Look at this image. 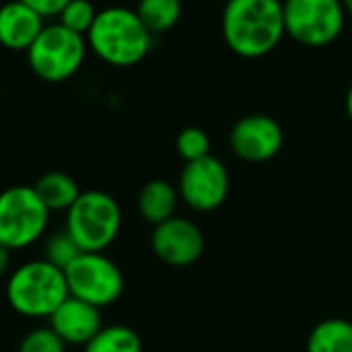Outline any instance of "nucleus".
Returning a JSON list of instances; mask_svg holds the SVG:
<instances>
[{"mask_svg":"<svg viewBox=\"0 0 352 352\" xmlns=\"http://www.w3.org/2000/svg\"><path fill=\"white\" fill-rule=\"evenodd\" d=\"M221 35L225 45L243 60L270 56L287 37L283 0H225Z\"/></svg>","mask_w":352,"mask_h":352,"instance_id":"nucleus-1","label":"nucleus"},{"mask_svg":"<svg viewBox=\"0 0 352 352\" xmlns=\"http://www.w3.org/2000/svg\"><path fill=\"white\" fill-rule=\"evenodd\" d=\"M85 39L89 52H93L103 64L132 68L151 54L155 35L144 27L134 8L107 6L97 12Z\"/></svg>","mask_w":352,"mask_h":352,"instance_id":"nucleus-2","label":"nucleus"},{"mask_svg":"<svg viewBox=\"0 0 352 352\" xmlns=\"http://www.w3.org/2000/svg\"><path fill=\"white\" fill-rule=\"evenodd\" d=\"M4 295L14 314L29 320H47L70 293L64 270L39 258L16 266L8 274Z\"/></svg>","mask_w":352,"mask_h":352,"instance_id":"nucleus-3","label":"nucleus"},{"mask_svg":"<svg viewBox=\"0 0 352 352\" xmlns=\"http://www.w3.org/2000/svg\"><path fill=\"white\" fill-rule=\"evenodd\" d=\"M89 54L87 39L58 21L45 23L33 45L25 52L31 72L43 82L70 80L82 68Z\"/></svg>","mask_w":352,"mask_h":352,"instance_id":"nucleus-4","label":"nucleus"},{"mask_svg":"<svg viewBox=\"0 0 352 352\" xmlns=\"http://www.w3.org/2000/svg\"><path fill=\"white\" fill-rule=\"evenodd\" d=\"M64 229L82 252H105L120 235L122 208L118 200L103 190H82L76 202L66 210Z\"/></svg>","mask_w":352,"mask_h":352,"instance_id":"nucleus-5","label":"nucleus"},{"mask_svg":"<svg viewBox=\"0 0 352 352\" xmlns=\"http://www.w3.org/2000/svg\"><path fill=\"white\" fill-rule=\"evenodd\" d=\"M285 31L303 47H328L346 27L342 0H283Z\"/></svg>","mask_w":352,"mask_h":352,"instance_id":"nucleus-6","label":"nucleus"},{"mask_svg":"<svg viewBox=\"0 0 352 352\" xmlns=\"http://www.w3.org/2000/svg\"><path fill=\"white\" fill-rule=\"evenodd\" d=\"M50 210L33 186H10L0 192V245L10 252L39 241L50 225Z\"/></svg>","mask_w":352,"mask_h":352,"instance_id":"nucleus-7","label":"nucleus"},{"mask_svg":"<svg viewBox=\"0 0 352 352\" xmlns=\"http://www.w3.org/2000/svg\"><path fill=\"white\" fill-rule=\"evenodd\" d=\"M68 293L99 309L113 305L124 293L122 268L103 252H82L64 270Z\"/></svg>","mask_w":352,"mask_h":352,"instance_id":"nucleus-8","label":"nucleus"},{"mask_svg":"<svg viewBox=\"0 0 352 352\" xmlns=\"http://www.w3.org/2000/svg\"><path fill=\"white\" fill-rule=\"evenodd\" d=\"M229 169L214 155L186 163L177 179L182 202L196 212H212L221 208L229 196Z\"/></svg>","mask_w":352,"mask_h":352,"instance_id":"nucleus-9","label":"nucleus"},{"mask_svg":"<svg viewBox=\"0 0 352 352\" xmlns=\"http://www.w3.org/2000/svg\"><path fill=\"white\" fill-rule=\"evenodd\" d=\"M285 146L283 126L268 113H248L229 130L231 153L245 163H266Z\"/></svg>","mask_w":352,"mask_h":352,"instance_id":"nucleus-10","label":"nucleus"},{"mask_svg":"<svg viewBox=\"0 0 352 352\" xmlns=\"http://www.w3.org/2000/svg\"><path fill=\"white\" fill-rule=\"evenodd\" d=\"M204 245L206 241L202 229L177 214L155 225L151 233L153 254L173 268H186L198 262L204 254Z\"/></svg>","mask_w":352,"mask_h":352,"instance_id":"nucleus-11","label":"nucleus"},{"mask_svg":"<svg viewBox=\"0 0 352 352\" xmlns=\"http://www.w3.org/2000/svg\"><path fill=\"white\" fill-rule=\"evenodd\" d=\"M47 320L50 328L66 346H85L103 328L101 309L72 295H68Z\"/></svg>","mask_w":352,"mask_h":352,"instance_id":"nucleus-12","label":"nucleus"},{"mask_svg":"<svg viewBox=\"0 0 352 352\" xmlns=\"http://www.w3.org/2000/svg\"><path fill=\"white\" fill-rule=\"evenodd\" d=\"M43 27L45 19L21 0L0 6V47L8 52H27Z\"/></svg>","mask_w":352,"mask_h":352,"instance_id":"nucleus-13","label":"nucleus"},{"mask_svg":"<svg viewBox=\"0 0 352 352\" xmlns=\"http://www.w3.org/2000/svg\"><path fill=\"white\" fill-rule=\"evenodd\" d=\"M179 200L182 198H179L177 186L169 184L167 179H151L140 188L136 204H138L140 217L155 227L175 217Z\"/></svg>","mask_w":352,"mask_h":352,"instance_id":"nucleus-14","label":"nucleus"},{"mask_svg":"<svg viewBox=\"0 0 352 352\" xmlns=\"http://www.w3.org/2000/svg\"><path fill=\"white\" fill-rule=\"evenodd\" d=\"M33 190L50 212H66L82 192L76 179L66 171H45L39 175Z\"/></svg>","mask_w":352,"mask_h":352,"instance_id":"nucleus-15","label":"nucleus"},{"mask_svg":"<svg viewBox=\"0 0 352 352\" xmlns=\"http://www.w3.org/2000/svg\"><path fill=\"white\" fill-rule=\"evenodd\" d=\"M307 352H352V322L328 318L316 324L307 338Z\"/></svg>","mask_w":352,"mask_h":352,"instance_id":"nucleus-16","label":"nucleus"},{"mask_svg":"<svg viewBox=\"0 0 352 352\" xmlns=\"http://www.w3.org/2000/svg\"><path fill=\"white\" fill-rule=\"evenodd\" d=\"M136 14L153 35H163L171 31L184 12L182 0H138Z\"/></svg>","mask_w":352,"mask_h":352,"instance_id":"nucleus-17","label":"nucleus"},{"mask_svg":"<svg viewBox=\"0 0 352 352\" xmlns=\"http://www.w3.org/2000/svg\"><path fill=\"white\" fill-rule=\"evenodd\" d=\"M85 352H142V340L128 326H103L85 344Z\"/></svg>","mask_w":352,"mask_h":352,"instance_id":"nucleus-18","label":"nucleus"},{"mask_svg":"<svg viewBox=\"0 0 352 352\" xmlns=\"http://www.w3.org/2000/svg\"><path fill=\"white\" fill-rule=\"evenodd\" d=\"M80 254H82V250L78 248V243L72 239V235L66 229L54 231L45 237L43 260L54 264L60 270H66Z\"/></svg>","mask_w":352,"mask_h":352,"instance_id":"nucleus-19","label":"nucleus"},{"mask_svg":"<svg viewBox=\"0 0 352 352\" xmlns=\"http://www.w3.org/2000/svg\"><path fill=\"white\" fill-rule=\"evenodd\" d=\"M97 12L99 10H97V6L91 0H70L62 8V12L58 14L56 21L60 25H64L66 29H70V31L87 37L89 29L93 27V23L97 19Z\"/></svg>","mask_w":352,"mask_h":352,"instance_id":"nucleus-20","label":"nucleus"},{"mask_svg":"<svg viewBox=\"0 0 352 352\" xmlns=\"http://www.w3.org/2000/svg\"><path fill=\"white\" fill-rule=\"evenodd\" d=\"M175 151L186 163L204 159L210 155V136L206 134V130L198 126H188L177 134Z\"/></svg>","mask_w":352,"mask_h":352,"instance_id":"nucleus-21","label":"nucleus"},{"mask_svg":"<svg viewBox=\"0 0 352 352\" xmlns=\"http://www.w3.org/2000/svg\"><path fill=\"white\" fill-rule=\"evenodd\" d=\"M19 352H66V344L50 326H39L23 336Z\"/></svg>","mask_w":352,"mask_h":352,"instance_id":"nucleus-22","label":"nucleus"},{"mask_svg":"<svg viewBox=\"0 0 352 352\" xmlns=\"http://www.w3.org/2000/svg\"><path fill=\"white\" fill-rule=\"evenodd\" d=\"M27 6H31L37 14H41L45 21L47 19H58V14L62 12V8L70 2V0H21Z\"/></svg>","mask_w":352,"mask_h":352,"instance_id":"nucleus-23","label":"nucleus"},{"mask_svg":"<svg viewBox=\"0 0 352 352\" xmlns=\"http://www.w3.org/2000/svg\"><path fill=\"white\" fill-rule=\"evenodd\" d=\"M10 264H12V252L0 245V278L10 272Z\"/></svg>","mask_w":352,"mask_h":352,"instance_id":"nucleus-24","label":"nucleus"},{"mask_svg":"<svg viewBox=\"0 0 352 352\" xmlns=\"http://www.w3.org/2000/svg\"><path fill=\"white\" fill-rule=\"evenodd\" d=\"M344 111H346L349 120L352 122V82L351 87L346 89V95H344Z\"/></svg>","mask_w":352,"mask_h":352,"instance_id":"nucleus-25","label":"nucleus"},{"mask_svg":"<svg viewBox=\"0 0 352 352\" xmlns=\"http://www.w3.org/2000/svg\"><path fill=\"white\" fill-rule=\"evenodd\" d=\"M342 6H344V10H346V16L352 19V0H342Z\"/></svg>","mask_w":352,"mask_h":352,"instance_id":"nucleus-26","label":"nucleus"},{"mask_svg":"<svg viewBox=\"0 0 352 352\" xmlns=\"http://www.w3.org/2000/svg\"><path fill=\"white\" fill-rule=\"evenodd\" d=\"M0 101H2V87H0Z\"/></svg>","mask_w":352,"mask_h":352,"instance_id":"nucleus-27","label":"nucleus"}]
</instances>
